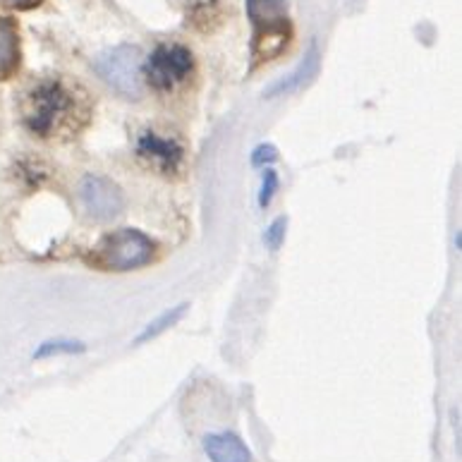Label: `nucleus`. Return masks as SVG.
<instances>
[{"mask_svg":"<svg viewBox=\"0 0 462 462\" xmlns=\"http://www.w3.org/2000/svg\"><path fill=\"white\" fill-rule=\"evenodd\" d=\"M153 245L152 240L142 235L139 230H117L108 235L101 247H98V262L104 263L106 269L127 271L134 266H142L152 259Z\"/></svg>","mask_w":462,"mask_h":462,"instance_id":"f257e3e1","label":"nucleus"},{"mask_svg":"<svg viewBox=\"0 0 462 462\" xmlns=\"http://www.w3.org/2000/svg\"><path fill=\"white\" fill-rule=\"evenodd\" d=\"M97 72L123 97L139 98L142 94V56L132 46H120L98 58Z\"/></svg>","mask_w":462,"mask_h":462,"instance_id":"f03ea898","label":"nucleus"},{"mask_svg":"<svg viewBox=\"0 0 462 462\" xmlns=\"http://www.w3.org/2000/svg\"><path fill=\"white\" fill-rule=\"evenodd\" d=\"M69 106H72V101H69L68 91L62 89V84L43 82L32 94V106L27 111L29 127L46 137L53 132L58 120L69 111Z\"/></svg>","mask_w":462,"mask_h":462,"instance_id":"7ed1b4c3","label":"nucleus"},{"mask_svg":"<svg viewBox=\"0 0 462 462\" xmlns=\"http://www.w3.org/2000/svg\"><path fill=\"white\" fill-rule=\"evenodd\" d=\"M189 69H192V56L178 43L159 46L146 62V77L156 89H173L175 84L189 75Z\"/></svg>","mask_w":462,"mask_h":462,"instance_id":"20e7f679","label":"nucleus"},{"mask_svg":"<svg viewBox=\"0 0 462 462\" xmlns=\"http://www.w3.org/2000/svg\"><path fill=\"white\" fill-rule=\"evenodd\" d=\"M79 199H82L87 214L91 218H97V221H108V218L123 211V194H120V189L113 185L111 180L97 178V175H89V178L82 180Z\"/></svg>","mask_w":462,"mask_h":462,"instance_id":"39448f33","label":"nucleus"},{"mask_svg":"<svg viewBox=\"0 0 462 462\" xmlns=\"http://www.w3.org/2000/svg\"><path fill=\"white\" fill-rule=\"evenodd\" d=\"M204 450L211 462H252V450L235 434H208Z\"/></svg>","mask_w":462,"mask_h":462,"instance_id":"423d86ee","label":"nucleus"},{"mask_svg":"<svg viewBox=\"0 0 462 462\" xmlns=\"http://www.w3.org/2000/svg\"><path fill=\"white\" fill-rule=\"evenodd\" d=\"M139 153L152 159L153 163H159L161 168H171L173 171L175 166L182 159V149L175 144L173 139H163L153 132H144L142 139H139Z\"/></svg>","mask_w":462,"mask_h":462,"instance_id":"0eeeda50","label":"nucleus"},{"mask_svg":"<svg viewBox=\"0 0 462 462\" xmlns=\"http://www.w3.org/2000/svg\"><path fill=\"white\" fill-rule=\"evenodd\" d=\"M285 3L283 0H249V14L256 24L266 27V34L285 39Z\"/></svg>","mask_w":462,"mask_h":462,"instance_id":"6e6552de","label":"nucleus"},{"mask_svg":"<svg viewBox=\"0 0 462 462\" xmlns=\"http://www.w3.org/2000/svg\"><path fill=\"white\" fill-rule=\"evenodd\" d=\"M20 65V46H17V29L10 20L0 17V79L14 75Z\"/></svg>","mask_w":462,"mask_h":462,"instance_id":"1a4fd4ad","label":"nucleus"},{"mask_svg":"<svg viewBox=\"0 0 462 462\" xmlns=\"http://www.w3.org/2000/svg\"><path fill=\"white\" fill-rule=\"evenodd\" d=\"M182 311H185V307H178V310H175L173 314H166V317H163V319H159L156 324L149 326V331H146L144 336H142V338H139V340L152 338V336H156V333H161V331H163V328H168V324H175V321H178V319L182 317Z\"/></svg>","mask_w":462,"mask_h":462,"instance_id":"9d476101","label":"nucleus"},{"mask_svg":"<svg viewBox=\"0 0 462 462\" xmlns=\"http://www.w3.org/2000/svg\"><path fill=\"white\" fill-rule=\"evenodd\" d=\"M278 187V178L273 171H266V175H263V185H262V199H259V204L262 207H266L271 201V197H273V192H276Z\"/></svg>","mask_w":462,"mask_h":462,"instance_id":"9b49d317","label":"nucleus"},{"mask_svg":"<svg viewBox=\"0 0 462 462\" xmlns=\"http://www.w3.org/2000/svg\"><path fill=\"white\" fill-rule=\"evenodd\" d=\"M283 228H285L283 218L271 226V230H269V233H266V245H269V247L276 249L278 245H281V237H283Z\"/></svg>","mask_w":462,"mask_h":462,"instance_id":"f8f14e48","label":"nucleus"},{"mask_svg":"<svg viewBox=\"0 0 462 462\" xmlns=\"http://www.w3.org/2000/svg\"><path fill=\"white\" fill-rule=\"evenodd\" d=\"M3 5H10V7H20V10H27V7H34L39 5L42 0H0Z\"/></svg>","mask_w":462,"mask_h":462,"instance_id":"ddd939ff","label":"nucleus"}]
</instances>
